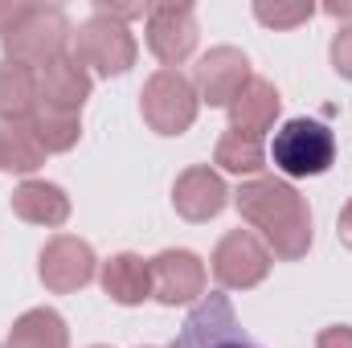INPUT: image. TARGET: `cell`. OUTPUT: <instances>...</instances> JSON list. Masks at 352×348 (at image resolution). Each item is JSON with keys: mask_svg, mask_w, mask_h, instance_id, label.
Here are the masks:
<instances>
[{"mask_svg": "<svg viewBox=\"0 0 352 348\" xmlns=\"http://www.w3.org/2000/svg\"><path fill=\"white\" fill-rule=\"evenodd\" d=\"M234 205L254 230H263L274 259L295 262L307 254V246H311V213H307L303 197L287 180L254 176L234 193Z\"/></svg>", "mask_w": 352, "mask_h": 348, "instance_id": "obj_1", "label": "cell"}, {"mask_svg": "<svg viewBox=\"0 0 352 348\" xmlns=\"http://www.w3.org/2000/svg\"><path fill=\"white\" fill-rule=\"evenodd\" d=\"M270 164L283 176H324L336 164V135L320 119H287L270 140Z\"/></svg>", "mask_w": 352, "mask_h": 348, "instance_id": "obj_2", "label": "cell"}, {"mask_svg": "<svg viewBox=\"0 0 352 348\" xmlns=\"http://www.w3.org/2000/svg\"><path fill=\"white\" fill-rule=\"evenodd\" d=\"M70 58L102 78H115V74H127L135 66V37L123 21L94 12L90 21H82L70 33Z\"/></svg>", "mask_w": 352, "mask_h": 348, "instance_id": "obj_3", "label": "cell"}, {"mask_svg": "<svg viewBox=\"0 0 352 348\" xmlns=\"http://www.w3.org/2000/svg\"><path fill=\"white\" fill-rule=\"evenodd\" d=\"M70 45V21L62 8H50V4H33L29 17L4 37V62H16V66H29V70H41L50 62H58Z\"/></svg>", "mask_w": 352, "mask_h": 348, "instance_id": "obj_4", "label": "cell"}, {"mask_svg": "<svg viewBox=\"0 0 352 348\" xmlns=\"http://www.w3.org/2000/svg\"><path fill=\"white\" fill-rule=\"evenodd\" d=\"M197 87L180 70H156L140 94V107L156 135H184L197 119Z\"/></svg>", "mask_w": 352, "mask_h": 348, "instance_id": "obj_5", "label": "cell"}, {"mask_svg": "<svg viewBox=\"0 0 352 348\" xmlns=\"http://www.w3.org/2000/svg\"><path fill=\"white\" fill-rule=\"evenodd\" d=\"M176 348H258V345L246 336V328L234 316L230 299L213 291V295H201L197 307L188 312Z\"/></svg>", "mask_w": 352, "mask_h": 348, "instance_id": "obj_6", "label": "cell"}, {"mask_svg": "<svg viewBox=\"0 0 352 348\" xmlns=\"http://www.w3.org/2000/svg\"><path fill=\"white\" fill-rule=\"evenodd\" d=\"M270 274V250L250 230H230L213 250V279L230 291H250Z\"/></svg>", "mask_w": 352, "mask_h": 348, "instance_id": "obj_7", "label": "cell"}, {"mask_svg": "<svg viewBox=\"0 0 352 348\" xmlns=\"http://www.w3.org/2000/svg\"><path fill=\"white\" fill-rule=\"evenodd\" d=\"M148 50L173 70L197 50L192 4H152L148 8Z\"/></svg>", "mask_w": 352, "mask_h": 348, "instance_id": "obj_8", "label": "cell"}, {"mask_svg": "<svg viewBox=\"0 0 352 348\" xmlns=\"http://www.w3.org/2000/svg\"><path fill=\"white\" fill-rule=\"evenodd\" d=\"M250 78H254L250 74V62L234 45H217V50H209L197 62V90H201V98L209 107H230Z\"/></svg>", "mask_w": 352, "mask_h": 348, "instance_id": "obj_9", "label": "cell"}, {"mask_svg": "<svg viewBox=\"0 0 352 348\" xmlns=\"http://www.w3.org/2000/svg\"><path fill=\"white\" fill-rule=\"evenodd\" d=\"M148 270H152V295L168 307L205 295V262L188 250H164L148 262Z\"/></svg>", "mask_w": 352, "mask_h": 348, "instance_id": "obj_10", "label": "cell"}, {"mask_svg": "<svg viewBox=\"0 0 352 348\" xmlns=\"http://www.w3.org/2000/svg\"><path fill=\"white\" fill-rule=\"evenodd\" d=\"M90 279H94V250L82 238L62 234L41 250V283L54 295H70V291L87 287Z\"/></svg>", "mask_w": 352, "mask_h": 348, "instance_id": "obj_11", "label": "cell"}, {"mask_svg": "<svg viewBox=\"0 0 352 348\" xmlns=\"http://www.w3.org/2000/svg\"><path fill=\"white\" fill-rule=\"evenodd\" d=\"M87 98H90V70L82 62H74L70 54H62L58 62L37 70V107L78 115Z\"/></svg>", "mask_w": 352, "mask_h": 348, "instance_id": "obj_12", "label": "cell"}, {"mask_svg": "<svg viewBox=\"0 0 352 348\" xmlns=\"http://www.w3.org/2000/svg\"><path fill=\"white\" fill-rule=\"evenodd\" d=\"M226 201H230L226 180L213 168H205V164L180 173V180H176V188H173V205L184 221H209V217H217L226 209Z\"/></svg>", "mask_w": 352, "mask_h": 348, "instance_id": "obj_13", "label": "cell"}, {"mask_svg": "<svg viewBox=\"0 0 352 348\" xmlns=\"http://www.w3.org/2000/svg\"><path fill=\"white\" fill-rule=\"evenodd\" d=\"M12 213H16L21 221H29V226L54 230V226H66V217H70V197H66L58 184H50V180H25V184H16V193H12Z\"/></svg>", "mask_w": 352, "mask_h": 348, "instance_id": "obj_14", "label": "cell"}, {"mask_svg": "<svg viewBox=\"0 0 352 348\" xmlns=\"http://www.w3.org/2000/svg\"><path fill=\"white\" fill-rule=\"evenodd\" d=\"M274 115H278V90L270 87L266 78H250L242 94L230 102V123L234 131H246L254 140H263L266 131L274 127Z\"/></svg>", "mask_w": 352, "mask_h": 348, "instance_id": "obj_15", "label": "cell"}, {"mask_svg": "<svg viewBox=\"0 0 352 348\" xmlns=\"http://www.w3.org/2000/svg\"><path fill=\"white\" fill-rule=\"evenodd\" d=\"M102 291L123 303V307H135L152 295V270L140 254H115L111 262H102Z\"/></svg>", "mask_w": 352, "mask_h": 348, "instance_id": "obj_16", "label": "cell"}, {"mask_svg": "<svg viewBox=\"0 0 352 348\" xmlns=\"http://www.w3.org/2000/svg\"><path fill=\"white\" fill-rule=\"evenodd\" d=\"M4 348H70L66 320L58 312H50V307H33L12 324Z\"/></svg>", "mask_w": 352, "mask_h": 348, "instance_id": "obj_17", "label": "cell"}, {"mask_svg": "<svg viewBox=\"0 0 352 348\" xmlns=\"http://www.w3.org/2000/svg\"><path fill=\"white\" fill-rule=\"evenodd\" d=\"M33 107H37V70L0 62V119L29 123Z\"/></svg>", "mask_w": 352, "mask_h": 348, "instance_id": "obj_18", "label": "cell"}, {"mask_svg": "<svg viewBox=\"0 0 352 348\" xmlns=\"http://www.w3.org/2000/svg\"><path fill=\"white\" fill-rule=\"evenodd\" d=\"M45 164V148L29 131V123L0 119V168L4 173H37Z\"/></svg>", "mask_w": 352, "mask_h": 348, "instance_id": "obj_19", "label": "cell"}, {"mask_svg": "<svg viewBox=\"0 0 352 348\" xmlns=\"http://www.w3.org/2000/svg\"><path fill=\"white\" fill-rule=\"evenodd\" d=\"M29 131L37 135V144L50 152H70L82 135V119L78 115H66V111H50V107H33L29 115Z\"/></svg>", "mask_w": 352, "mask_h": 348, "instance_id": "obj_20", "label": "cell"}, {"mask_svg": "<svg viewBox=\"0 0 352 348\" xmlns=\"http://www.w3.org/2000/svg\"><path fill=\"white\" fill-rule=\"evenodd\" d=\"M213 164H221L226 173H238V176H254L266 168V148L263 140L246 135V131H226L217 140V152H213Z\"/></svg>", "mask_w": 352, "mask_h": 348, "instance_id": "obj_21", "label": "cell"}, {"mask_svg": "<svg viewBox=\"0 0 352 348\" xmlns=\"http://www.w3.org/2000/svg\"><path fill=\"white\" fill-rule=\"evenodd\" d=\"M311 4H254V17L270 29H295L303 21H311Z\"/></svg>", "mask_w": 352, "mask_h": 348, "instance_id": "obj_22", "label": "cell"}, {"mask_svg": "<svg viewBox=\"0 0 352 348\" xmlns=\"http://www.w3.org/2000/svg\"><path fill=\"white\" fill-rule=\"evenodd\" d=\"M332 66H336L340 78H349L352 83V25L349 29H340L336 41H332Z\"/></svg>", "mask_w": 352, "mask_h": 348, "instance_id": "obj_23", "label": "cell"}, {"mask_svg": "<svg viewBox=\"0 0 352 348\" xmlns=\"http://www.w3.org/2000/svg\"><path fill=\"white\" fill-rule=\"evenodd\" d=\"M29 8H33L29 0H0V41L29 17Z\"/></svg>", "mask_w": 352, "mask_h": 348, "instance_id": "obj_24", "label": "cell"}, {"mask_svg": "<svg viewBox=\"0 0 352 348\" xmlns=\"http://www.w3.org/2000/svg\"><path fill=\"white\" fill-rule=\"evenodd\" d=\"M316 348H352V328L349 324H332L316 336Z\"/></svg>", "mask_w": 352, "mask_h": 348, "instance_id": "obj_25", "label": "cell"}, {"mask_svg": "<svg viewBox=\"0 0 352 348\" xmlns=\"http://www.w3.org/2000/svg\"><path fill=\"white\" fill-rule=\"evenodd\" d=\"M336 234H340V242L352 250V201L344 205V213H340V230H336Z\"/></svg>", "mask_w": 352, "mask_h": 348, "instance_id": "obj_26", "label": "cell"}, {"mask_svg": "<svg viewBox=\"0 0 352 348\" xmlns=\"http://www.w3.org/2000/svg\"><path fill=\"white\" fill-rule=\"evenodd\" d=\"M324 12H328V17H352V4H328Z\"/></svg>", "mask_w": 352, "mask_h": 348, "instance_id": "obj_27", "label": "cell"}, {"mask_svg": "<svg viewBox=\"0 0 352 348\" xmlns=\"http://www.w3.org/2000/svg\"><path fill=\"white\" fill-rule=\"evenodd\" d=\"M98 348H102V345H98Z\"/></svg>", "mask_w": 352, "mask_h": 348, "instance_id": "obj_28", "label": "cell"}]
</instances>
